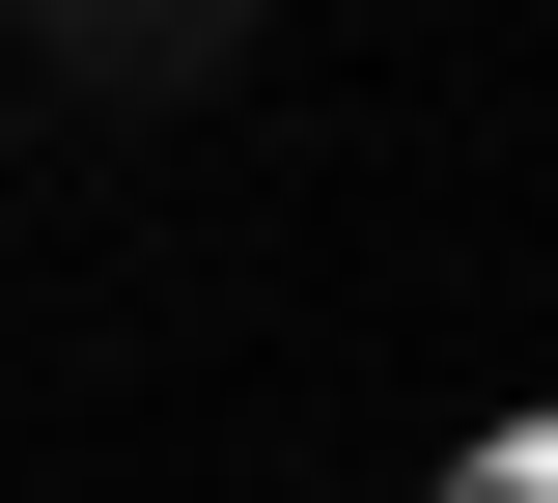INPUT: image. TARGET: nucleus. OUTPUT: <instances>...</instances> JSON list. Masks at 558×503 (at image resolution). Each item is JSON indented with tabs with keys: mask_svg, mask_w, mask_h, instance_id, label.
Wrapping results in <instances>:
<instances>
[{
	"mask_svg": "<svg viewBox=\"0 0 558 503\" xmlns=\"http://www.w3.org/2000/svg\"><path fill=\"white\" fill-rule=\"evenodd\" d=\"M252 28L279 0H28V84H57V112H196Z\"/></svg>",
	"mask_w": 558,
	"mask_h": 503,
	"instance_id": "1",
	"label": "nucleus"
}]
</instances>
